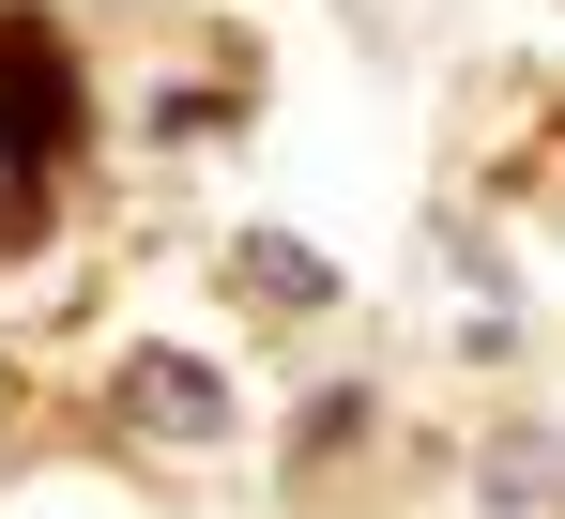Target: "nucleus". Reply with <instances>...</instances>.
<instances>
[{"mask_svg":"<svg viewBox=\"0 0 565 519\" xmlns=\"http://www.w3.org/2000/svg\"><path fill=\"white\" fill-rule=\"evenodd\" d=\"M62 138H77V62H62V31H46V15H0V199H31V183L62 169Z\"/></svg>","mask_w":565,"mask_h":519,"instance_id":"nucleus-1","label":"nucleus"},{"mask_svg":"<svg viewBox=\"0 0 565 519\" xmlns=\"http://www.w3.org/2000/svg\"><path fill=\"white\" fill-rule=\"evenodd\" d=\"M122 413L169 428V443H214V428H230V382H214L199 351H122Z\"/></svg>","mask_w":565,"mask_h":519,"instance_id":"nucleus-2","label":"nucleus"},{"mask_svg":"<svg viewBox=\"0 0 565 519\" xmlns=\"http://www.w3.org/2000/svg\"><path fill=\"white\" fill-rule=\"evenodd\" d=\"M230 260H245V290H276V306H321V290H337V275H321V260L290 245V230H245Z\"/></svg>","mask_w":565,"mask_h":519,"instance_id":"nucleus-3","label":"nucleus"}]
</instances>
